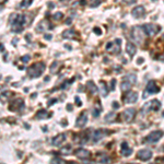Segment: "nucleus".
Masks as SVG:
<instances>
[{
  "instance_id": "nucleus-2",
  "label": "nucleus",
  "mask_w": 164,
  "mask_h": 164,
  "mask_svg": "<svg viewBox=\"0 0 164 164\" xmlns=\"http://www.w3.org/2000/svg\"><path fill=\"white\" fill-rule=\"evenodd\" d=\"M160 92V88L158 86V84L156 83V81H149L147 84V88L144 90V93L142 95L144 98H147L148 96H150L152 94H156Z\"/></svg>"
},
{
  "instance_id": "nucleus-11",
  "label": "nucleus",
  "mask_w": 164,
  "mask_h": 164,
  "mask_svg": "<svg viewBox=\"0 0 164 164\" xmlns=\"http://www.w3.org/2000/svg\"><path fill=\"white\" fill-rule=\"evenodd\" d=\"M138 158L142 161H148L152 158V151L149 149H142L138 152Z\"/></svg>"
},
{
  "instance_id": "nucleus-35",
  "label": "nucleus",
  "mask_w": 164,
  "mask_h": 164,
  "mask_svg": "<svg viewBox=\"0 0 164 164\" xmlns=\"http://www.w3.org/2000/svg\"><path fill=\"white\" fill-rule=\"evenodd\" d=\"M113 107H115V110H117V108L119 107V104L117 102H114L113 103Z\"/></svg>"
},
{
  "instance_id": "nucleus-17",
  "label": "nucleus",
  "mask_w": 164,
  "mask_h": 164,
  "mask_svg": "<svg viewBox=\"0 0 164 164\" xmlns=\"http://www.w3.org/2000/svg\"><path fill=\"white\" fill-rule=\"evenodd\" d=\"M132 153V149L128 146L127 142H123L122 144V154L124 156H129Z\"/></svg>"
},
{
  "instance_id": "nucleus-15",
  "label": "nucleus",
  "mask_w": 164,
  "mask_h": 164,
  "mask_svg": "<svg viewBox=\"0 0 164 164\" xmlns=\"http://www.w3.org/2000/svg\"><path fill=\"white\" fill-rule=\"evenodd\" d=\"M76 156L77 158L79 159H82V160H84V159H88L89 156H90V152L86 150V149H78L77 151H76Z\"/></svg>"
},
{
  "instance_id": "nucleus-1",
  "label": "nucleus",
  "mask_w": 164,
  "mask_h": 164,
  "mask_svg": "<svg viewBox=\"0 0 164 164\" xmlns=\"http://www.w3.org/2000/svg\"><path fill=\"white\" fill-rule=\"evenodd\" d=\"M45 70V65L43 62H40V64H34L33 66H31L28 70V74H29L30 77L32 78H38L43 71Z\"/></svg>"
},
{
  "instance_id": "nucleus-33",
  "label": "nucleus",
  "mask_w": 164,
  "mask_h": 164,
  "mask_svg": "<svg viewBox=\"0 0 164 164\" xmlns=\"http://www.w3.org/2000/svg\"><path fill=\"white\" fill-rule=\"evenodd\" d=\"M74 100H76V103H77V105H79V106H81V105H82V102L80 101V98H79L78 96H77V98H74Z\"/></svg>"
},
{
  "instance_id": "nucleus-10",
  "label": "nucleus",
  "mask_w": 164,
  "mask_h": 164,
  "mask_svg": "<svg viewBox=\"0 0 164 164\" xmlns=\"http://www.w3.org/2000/svg\"><path fill=\"white\" fill-rule=\"evenodd\" d=\"M88 123V112H82L81 115L79 116V118L77 119V122H76V126L78 128H82L84 127Z\"/></svg>"
},
{
  "instance_id": "nucleus-6",
  "label": "nucleus",
  "mask_w": 164,
  "mask_h": 164,
  "mask_svg": "<svg viewBox=\"0 0 164 164\" xmlns=\"http://www.w3.org/2000/svg\"><path fill=\"white\" fill-rule=\"evenodd\" d=\"M162 137H163V131H161V130L152 131L151 134L146 138V141H147L148 144H154L156 142H158Z\"/></svg>"
},
{
  "instance_id": "nucleus-34",
  "label": "nucleus",
  "mask_w": 164,
  "mask_h": 164,
  "mask_svg": "<svg viewBox=\"0 0 164 164\" xmlns=\"http://www.w3.org/2000/svg\"><path fill=\"white\" fill-rule=\"evenodd\" d=\"M123 1H125V2H126V4H135V2H136V0H123Z\"/></svg>"
},
{
  "instance_id": "nucleus-37",
  "label": "nucleus",
  "mask_w": 164,
  "mask_h": 164,
  "mask_svg": "<svg viewBox=\"0 0 164 164\" xmlns=\"http://www.w3.org/2000/svg\"><path fill=\"white\" fill-rule=\"evenodd\" d=\"M67 110L68 111H72V106L71 105H67Z\"/></svg>"
},
{
  "instance_id": "nucleus-19",
  "label": "nucleus",
  "mask_w": 164,
  "mask_h": 164,
  "mask_svg": "<svg viewBox=\"0 0 164 164\" xmlns=\"http://www.w3.org/2000/svg\"><path fill=\"white\" fill-rule=\"evenodd\" d=\"M74 35H76V32L74 30L70 29V30H66L65 32L62 33V37L66 38V40H69V38H74Z\"/></svg>"
},
{
  "instance_id": "nucleus-21",
  "label": "nucleus",
  "mask_w": 164,
  "mask_h": 164,
  "mask_svg": "<svg viewBox=\"0 0 164 164\" xmlns=\"http://www.w3.org/2000/svg\"><path fill=\"white\" fill-rule=\"evenodd\" d=\"M86 88H88V90L90 91L92 94H95V93L98 92V88H96V86L94 84V82L89 81L88 84H86Z\"/></svg>"
},
{
  "instance_id": "nucleus-28",
  "label": "nucleus",
  "mask_w": 164,
  "mask_h": 164,
  "mask_svg": "<svg viewBox=\"0 0 164 164\" xmlns=\"http://www.w3.org/2000/svg\"><path fill=\"white\" fill-rule=\"evenodd\" d=\"M33 0H23L22 2H21V7L22 8H25V7H29L30 4H32Z\"/></svg>"
},
{
  "instance_id": "nucleus-8",
  "label": "nucleus",
  "mask_w": 164,
  "mask_h": 164,
  "mask_svg": "<svg viewBox=\"0 0 164 164\" xmlns=\"http://www.w3.org/2000/svg\"><path fill=\"white\" fill-rule=\"evenodd\" d=\"M131 16H134V18H136V19H142L146 16V9L142 6H137L136 8L132 9Z\"/></svg>"
},
{
  "instance_id": "nucleus-26",
  "label": "nucleus",
  "mask_w": 164,
  "mask_h": 164,
  "mask_svg": "<svg viewBox=\"0 0 164 164\" xmlns=\"http://www.w3.org/2000/svg\"><path fill=\"white\" fill-rule=\"evenodd\" d=\"M58 68H59V64H58L57 62H55L53 65H52V67H50V71H52V74H56Z\"/></svg>"
},
{
  "instance_id": "nucleus-30",
  "label": "nucleus",
  "mask_w": 164,
  "mask_h": 164,
  "mask_svg": "<svg viewBox=\"0 0 164 164\" xmlns=\"http://www.w3.org/2000/svg\"><path fill=\"white\" fill-rule=\"evenodd\" d=\"M62 12H57V13H55V14H54L53 16V19L54 20H60V19H62Z\"/></svg>"
},
{
  "instance_id": "nucleus-41",
  "label": "nucleus",
  "mask_w": 164,
  "mask_h": 164,
  "mask_svg": "<svg viewBox=\"0 0 164 164\" xmlns=\"http://www.w3.org/2000/svg\"><path fill=\"white\" fill-rule=\"evenodd\" d=\"M153 1H156V0H153Z\"/></svg>"
},
{
  "instance_id": "nucleus-14",
  "label": "nucleus",
  "mask_w": 164,
  "mask_h": 164,
  "mask_svg": "<svg viewBox=\"0 0 164 164\" xmlns=\"http://www.w3.org/2000/svg\"><path fill=\"white\" fill-rule=\"evenodd\" d=\"M65 140H66V135L65 134H62V135L56 136V137L52 140V144H53V146H55V147H59Z\"/></svg>"
},
{
  "instance_id": "nucleus-29",
  "label": "nucleus",
  "mask_w": 164,
  "mask_h": 164,
  "mask_svg": "<svg viewBox=\"0 0 164 164\" xmlns=\"http://www.w3.org/2000/svg\"><path fill=\"white\" fill-rule=\"evenodd\" d=\"M70 151H71V147H70V146H68V147H66V148H62V154H69Z\"/></svg>"
},
{
  "instance_id": "nucleus-3",
  "label": "nucleus",
  "mask_w": 164,
  "mask_h": 164,
  "mask_svg": "<svg viewBox=\"0 0 164 164\" xmlns=\"http://www.w3.org/2000/svg\"><path fill=\"white\" fill-rule=\"evenodd\" d=\"M131 37L138 44H141L144 38V30H142V28H140V26H134L132 30H131Z\"/></svg>"
},
{
  "instance_id": "nucleus-5",
  "label": "nucleus",
  "mask_w": 164,
  "mask_h": 164,
  "mask_svg": "<svg viewBox=\"0 0 164 164\" xmlns=\"http://www.w3.org/2000/svg\"><path fill=\"white\" fill-rule=\"evenodd\" d=\"M161 107V102L158 100H152L150 102L146 103L142 107V111L144 113H150L152 111H158Z\"/></svg>"
},
{
  "instance_id": "nucleus-23",
  "label": "nucleus",
  "mask_w": 164,
  "mask_h": 164,
  "mask_svg": "<svg viewBox=\"0 0 164 164\" xmlns=\"http://www.w3.org/2000/svg\"><path fill=\"white\" fill-rule=\"evenodd\" d=\"M100 88H101V94H102V96H106L108 94V90H107L106 84L103 81H101L100 82Z\"/></svg>"
},
{
  "instance_id": "nucleus-27",
  "label": "nucleus",
  "mask_w": 164,
  "mask_h": 164,
  "mask_svg": "<svg viewBox=\"0 0 164 164\" xmlns=\"http://www.w3.org/2000/svg\"><path fill=\"white\" fill-rule=\"evenodd\" d=\"M103 0H91L90 1V6L91 7H98V6H100V4H102Z\"/></svg>"
},
{
  "instance_id": "nucleus-38",
  "label": "nucleus",
  "mask_w": 164,
  "mask_h": 164,
  "mask_svg": "<svg viewBox=\"0 0 164 164\" xmlns=\"http://www.w3.org/2000/svg\"><path fill=\"white\" fill-rule=\"evenodd\" d=\"M45 37H46V40H50V38H52V35H45Z\"/></svg>"
},
{
  "instance_id": "nucleus-20",
  "label": "nucleus",
  "mask_w": 164,
  "mask_h": 164,
  "mask_svg": "<svg viewBox=\"0 0 164 164\" xmlns=\"http://www.w3.org/2000/svg\"><path fill=\"white\" fill-rule=\"evenodd\" d=\"M120 88H122V91H124V92H128V91L131 89V83L128 80H126V79L124 78L123 82H122V86H120Z\"/></svg>"
},
{
  "instance_id": "nucleus-24",
  "label": "nucleus",
  "mask_w": 164,
  "mask_h": 164,
  "mask_svg": "<svg viewBox=\"0 0 164 164\" xmlns=\"http://www.w3.org/2000/svg\"><path fill=\"white\" fill-rule=\"evenodd\" d=\"M50 164H69V163L67 161L62 160V158H54L53 160H52V162H50Z\"/></svg>"
},
{
  "instance_id": "nucleus-22",
  "label": "nucleus",
  "mask_w": 164,
  "mask_h": 164,
  "mask_svg": "<svg viewBox=\"0 0 164 164\" xmlns=\"http://www.w3.org/2000/svg\"><path fill=\"white\" fill-rule=\"evenodd\" d=\"M49 116H50V114H48L46 110H41V111H40V112H38V113L36 114V118H37V119L48 118Z\"/></svg>"
},
{
  "instance_id": "nucleus-31",
  "label": "nucleus",
  "mask_w": 164,
  "mask_h": 164,
  "mask_svg": "<svg viewBox=\"0 0 164 164\" xmlns=\"http://www.w3.org/2000/svg\"><path fill=\"white\" fill-rule=\"evenodd\" d=\"M115 86H116V80L115 79H113L111 81V90L114 91L115 90Z\"/></svg>"
},
{
  "instance_id": "nucleus-18",
  "label": "nucleus",
  "mask_w": 164,
  "mask_h": 164,
  "mask_svg": "<svg viewBox=\"0 0 164 164\" xmlns=\"http://www.w3.org/2000/svg\"><path fill=\"white\" fill-rule=\"evenodd\" d=\"M126 52H127L128 55H130V56H134L137 52V47L135 46L134 43H131V42H128L127 44H126Z\"/></svg>"
},
{
  "instance_id": "nucleus-36",
  "label": "nucleus",
  "mask_w": 164,
  "mask_h": 164,
  "mask_svg": "<svg viewBox=\"0 0 164 164\" xmlns=\"http://www.w3.org/2000/svg\"><path fill=\"white\" fill-rule=\"evenodd\" d=\"M94 32L96 33V34H98V35H101V34H102V32H101V31H100V29H95V30H94Z\"/></svg>"
},
{
  "instance_id": "nucleus-25",
  "label": "nucleus",
  "mask_w": 164,
  "mask_h": 164,
  "mask_svg": "<svg viewBox=\"0 0 164 164\" xmlns=\"http://www.w3.org/2000/svg\"><path fill=\"white\" fill-rule=\"evenodd\" d=\"M115 117H116V114L115 113H108V114L106 115V117H105V122L106 123H112V122H114Z\"/></svg>"
},
{
  "instance_id": "nucleus-4",
  "label": "nucleus",
  "mask_w": 164,
  "mask_h": 164,
  "mask_svg": "<svg viewBox=\"0 0 164 164\" xmlns=\"http://www.w3.org/2000/svg\"><path fill=\"white\" fill-rule=\"evenodd\" d=\"M142 30H144V34H147L149 36H154L158 33L160 32V25L154 24V23H149V24H144L142 26Z\"/></svg>"
},
{
  "instance_id": "nucleus-39",
  "label": "nucleus",
  "mask_w": 164,
  "mask_h": 164,
  "mask_svg": "<svg viewBox=\"0 0 164 164\" xmlns=\"http://www.w3.org/2000/svg\"><path fill=\"white\" fill-rule=\"evenodd\" d=\"M66 23H67V24H69V23H71V19H68V20H67V22H66Z\"/></svg>"
},
{
  "instance_id": "nucleus-9",
  "label": "nucleus",
  "mask_w": 164,
  "mask_h": 164,
  "mask_svg": "<svg viewBox=\"0 0 164 164\" xmlns=\"http://www.w3.org/2000/svg\"><path fill=\"white\" fill-rule=\"evenodd\" d=\"M135 115H136L135 108H127V110H125V111H124V113L122 114V116H123V118H124L125 122L129 123V122H131V120L134 119Z\"/></svg>"
},
{
  "instance_id": "nucleus-13",
  "label": "nucleus",
  "mask_w": 164,
  "mask_h": 164,
  "mask_svg": "<svg viewBox=\"0 0 164 164\" xmlns=\"http://www.w3.org/2000/svg\"><path fill=\"white\" fill-rule=\"evenodd\" d=\"M106 136V131L104 130V129H98V130L94 131V134H93V142H98L100 140L104 138Z\"/></svg>"
},
{
  "instance_id": "nucleus-32",
  "label": "nucleus",
  "mask_w": 164,
  "mask_h": 164,
  "mask_svg": "<svg viewBox=\"0 0 164 164\" xmlns=\"http://www.w3.org/2000/svg\"><path fill=\"white\" fill-rule=\"evenodd\" d=\"M30 59H31V57H30L29 55H26V57H22V62H30Z\"/></svg>"
},
{
  "instance_id": "nucleus-40",
  "label": "nucleus",
  "mask_w": 164,
  "mask_h": 164,
  "mask_svg": "<svg viewBox=\"0 0 164 164\" xmlns=\"http://www.w3.org/2000/svg\"><path fill=\"white\" fill-rule=\"evenodd\" d=\"M7 0H0V4H4V2H6Z\"/></svg>"
},
{
  "instance_id": "nucleus-7",
  "label": "nucleus",
  "mask_w": 164,
  "mask_h": 164,
  "mask_svg": "<svg viewBox=\"0 0 164 164\" xmlns=\"http://www.w3.org/2000/svg\"><path fill=\"white\" fill-rule=\"evenodd\" d=\"M120 40L117 38L114 42H110L106 45V50L111 54H118L120 52Z\"/></svg>"
},
{
  "instance_id": "nucleus-16",
  "label": "nucleus",
  "mask_w": 164,
  "mask_h": 164,
  "mask_svg": "<svg viewBox=\"0 0 164 164\" xmlns=\"http://www.w3.org/2000/svg\"><path fill=\"white\" fill-rule=\"evenodd\" d=\"M20 107H23V101L19 98V100H13L12 103L10 104V110L11 111H18Z\"/></svg>"
},
{
  "instance_id": "nucleus-12",
  "label": "nucleus",
  "mask_w": 164,
  "mask_h": 164,
  "mask_svg": "<svg viewBox=\"0 0 164 164\" xmlns=\"http://www.w3.org/2000/svg\"><path fill=\"white\" fill-rule=\"evenodd\" d=\"M138 100V93L137 92H129L126 96H125V103L126 104H131V103H135L137 102Z\"/></svg>"
}]
</instances>
